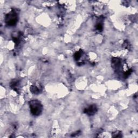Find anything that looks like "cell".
<instances>
[{
	"mask_svg": "<svg viewBox=\"0 0 138 138\" xmlns=\"http://www.w3.org/2000/svg\"><path fill=\"white\" fill-rule=\"evenodd\" d=\"M29 107L31 113L34 116H39L43 111V105L38 100H32L29 102Z\"/></svg>",
	"mask_w": 138,
	"mask_h": 138,
	"instance_id": "6da1fadb",
	"label": "cell"
},
{
	"mask_svg": "<svg viewBox=\"0 0 138 138\" xmlns=\"http://www.w3.org/2000/svg\"><path fill=\"white\" fill-rule=\"evenodd\" d=\"M19 19L18 13L16 10H12L5 17V22L9 26H13L17 23Z\"/></svg>",
	"mask_w": 138,
	"mask_h": 138,
	"instance_id": "7a4b0ae2",
	"label": "cell"
},
{
	"mask_svg": "<svg viewBox=\"0 0 138 138\" xmlns=\"http://www.w3.org/2000/svg\"><path fill=\"white\" fill-rule=\"evenodd\" d=\"M98 111V108L96 105H91L84 109V113L88 115H93L95 114Z\"/></svg>",
	"mask_w": 138,
	"mask_h": 138,
	"instance_id": "3957f363",
	"label": "cell"
},
{
	"mask_svg": "<svg viewBox=\"0 0 138 138\" xmlns=\"http://www.w3.org/2000/svg\"><path fill=\"white\" fill-rule=\"evenodd\" d=\"M112 63L113 68L116 70H119L121 67V60L118 58H113L112 59Z\"/></svg>",
	"mask_w": 138,
	"mask_h": 138,
	"instance_id": "277c9868",
	"label": "cell"
},
{
	"mask_svg": "<svg viewBox=\"0 0 138 138\" xmlns=\"http://www.w3.org/2000/svg\"><path fill=\"white\" fill-rule=\"evenodd\" d=\"M84 52L82 51L81 50H79V51L75 52L74 54V58L76 61L79 62L80 60L81 59L82 57L84 56Z\"/></svg>",
	"mask_w": 138,
	"mask_h": 138,
	"instance_id": "5b68a950",
	"label": "cell"
},
{
	"mask_svg": "<svg viewBox=\"0 0 138 138\" xmlns=\"http://www.w3.org/2000/svg\"><path fill=\"white\" fill-rule=\"evenodd\" d=\"M30 91L34 94H38L41 91V87L37 85H32L30 87Z\"/></svg>",
	"mask_w": 138,
	"mask_h": 138,
	"instance_id": "8992f818",
	"label": "cell"
},
{
	"mask_svg": "<svg viewBox=\"0 0 138 138\" xmlns=\"http://www.w3.org/2000/svg\"><path fill=\"white\" fill-rule=\"evenodd\" d=\"M19 86L20 83L19 80H14L13 81L11 82L10 86L11 87L13 88V89H14L15 91H17L19 90Z\"/></svg>",
	"mask_w": 138,
	"mask_h": 138,
	"instance_id": "52a82bcc",
	"label": "cell"
},
{
	"mask_svg": "<svg viewBox=\"0 0 138 138\" xmlns=\"http://www.w3.org/2000/svg\"><path fill=\"white\" fill-rule=\"evenodd\" d=\"M96 29L98 32L102 31V30L103 29V24L101 22L98 23L96 25Z\"/></svg>",
	"mask_w": 138,
	"mask_h": 138,
	"instance_id": "ba28073f",
	"label": "cell"
},
{
	"mask_svg": "<svg viewBox=\"0 0 138 138\" xmlns=\"http://www.w3.org/2000/svg\"><path fill=\"white\" fill-rule=\"evenodd\" d=\"M112 136L114 137H121V132L119 131H115L112 134Z\"/></svg>",
	"mask_w": 138,
	"mask_h": 138,
	"instance_id": "9c48e42d",
	"label": "cell"
}]
</instances>
